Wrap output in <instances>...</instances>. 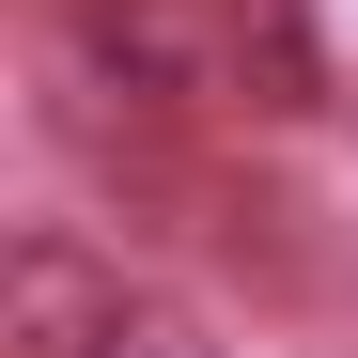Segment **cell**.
Segmentation results:
<instances>
[{"mask_svg":"<svg viewBox=\"0 0 358 358\" xmlns=\"http://www.w3.org/2000/svg\"><path fill=\"white\" fill-rule=\"evenodd\" d=\"M94 358H218V327L187 312V296H156V280H125V296H109V327H94Z\"/></svg>","mask_w":358,"mask_h":358,"instance_id":"4","label":"cell"},{"mask_svg":"<svg viewBox=\"0 0 358 358\" xmlns=\"http://www.w3.org/2000/svg\"><path fill=\"white\" fill-rule=\"evenodd\" d=\"M234 78H250V109H312L327 94L312 16H296V0H234Z\"/></svg>","mask_w":358,"mask_h":358,"instance_id":"3","label":"cell"},{"mask_svg":"<svg viewBox=\"0 0 358 358\" xmlns=\"http://www.w3.org/2000/svg\"><path fill=\"white\" fill-rule=\"evenodd\" d=\"M109 280L78 234H16V250H0V343L16 358H94V327H109Z\"/></svg>","mask_w":358,"mask_h":358,"instance_id":"2","label":"cell"},{"mask_svg":"<svg viewBox=\"0 0 358 358\" xmlns=\"http://www.w3.org/2000/svg\"><path fill=\"white\" fill-rule=\"evenodd\" d=\"M47 78L125 94V109H171V125H187V109H203V78H218V47H203V16H187V0H63Z\"/></svg>","mask_w":358,"mask_h":358,"instance_id":"1","label":"cell"}]
</instances>
